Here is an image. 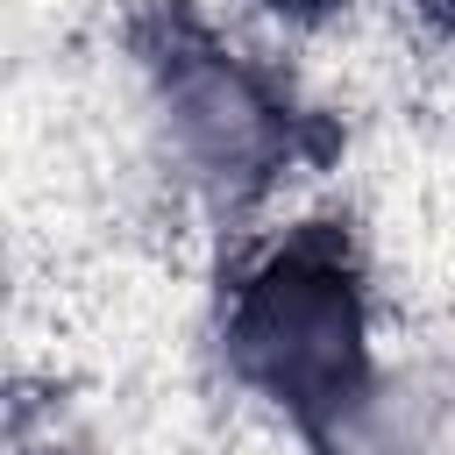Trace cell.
<instances>
[{
    "mask_svg": "<svg viewBox=\"0 0 455 455\" xmlns=\"http://www.w3.org/2000/svg\"><path fill=\"white\" fill-rule=\"evenodd\" d=\"M171 107H178V128H185V142L206 156V164H249L256 149H263V135H270V107L235 78V71H220V64H199V71H185L178 78V92H171Z\"/></svg>",
    "mask_w": 455,
    "mask_h": 455,
    "instance_id": "7a4b0ae2",
    "label": "cell"
},
{
    "mask_svg": "<svg viewBox=\"0 0 455 455\" xmlns=\"http://www.w3.org/2000/svg\"><path fill=\"white\" fill-rule=\"evenodd\" d=\"M235 348H242L249 377L270 384L306 419H348V427L370 419L355 299H348V277L327 256H284L249 291Z\"/></svg>",
    "mask_w": 455,
    "mask_h": 455,
    "instance_id": "6da1fadb",
    "label": "cell"
},
{
    "mask_svg": "<svg viewBox=\"0 0 455 455\" xmlns=\"http://www.w3.org/2000/svg\"><path fill=\"white\" fill-rule=\"evenodd\" d=\"M427 14H441V21H455V0H419Z\"/></svg>",
    "mask_w": 455,
    "mask_h": 455,
    "instance_id": "3957f363",
    "label": "cell"
},
{
    "mask_svg": "<svg viewBox=\"0 0 455 455\" xmlns=\"http://www.w3.org/2000/svg\"><path fill=\"white\" fill-rule=\"evenodd\" d=\"M277 7H320V0H277Z\"/></svg>",
    "mask_w": 455,
    "mask_h": 455,
    "instance_id": "277c9868",
    "label": "cell"
}]
</instances>
